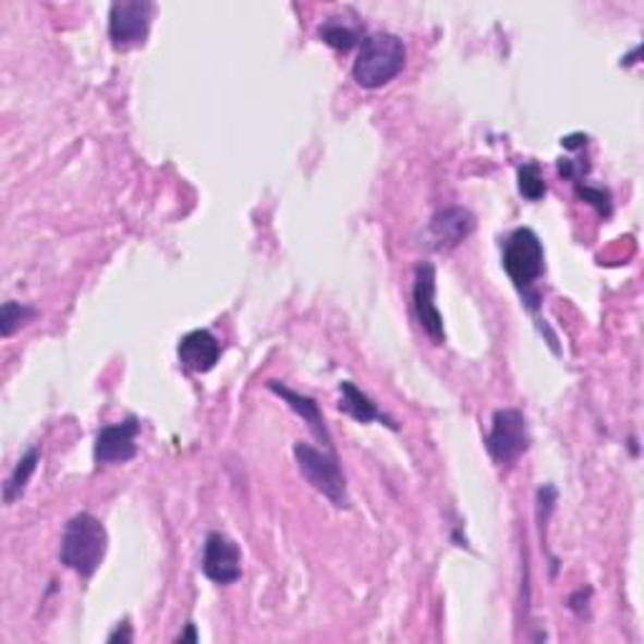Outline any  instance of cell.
I'll list each match as a JSON object with an SVG mask.
<instances>
[{"label": "cell", "mask_w": 644, "mask_h": 644, "mask_svg": "<svg viewBox=\"0 0 644 644\" xmlns=\"http://www.w3.org/2000/svg\"><path fill=\"white\" fill-rule=\"evenodd\" d=\"M34 317H38L36 307L8 300V303H3V309H0V336L11 338L15 330L23 328V325H28Z\"/></svg>", "instance_id": "obj_16"}, {"label": "cell", "mask_w": 644, "mask_h": 644, "mask_svg": "<svg viewBox=\"0 0 644 644\" xmlns=\"http://www.w3.org/2000/svg\"><path fill=\"white\" fill-rule=\"evenodd\" d=\"M340 411L345 415H350V418H355L357 423L380 421V423H386L390 430H398L396 423L390 421L388 415L373 403V398L365 396L353 380H342L340 382Z\"/></svg>", "instance_id": "obj_13"}, {"label": "cell", "mask_w": 644, "mask_h": 644, "mask_svg": "<svg viewBox=\"0 0 644 644\" xmlns=\"http://www.w3.org/2000/svg\"><path fill=\"white\" fill-rule=\"evenodd\" d=\"M295 461L303 478L317 494H323L332 507L348 509V484L342 476V469L332 451H320L309 443H295Z\"/></svg>", "instance_id": "obj_4"}, {"label": "cell", "mask_w": 644, "mask_h": 644, "mask_svg": "<svg viewBox=\"0 0 644 644\" xmlns=\"http://www.w3.org/2000/svg\"><path fill=\"white\" fill-rule=\"evenodd\" d=\"M320 38L336 51H350L361 44V28L348 26L345 19H328L320 26Z\"/></svg>", "instance_id": "obj_15"}, {"label": "cell", "mask_w": 644, "mask_h": 644, "mask_svg": "<svg viewBox=\"0 0 644 644\" xmlns=\"http://www.w3.org/2000/svg\"><path fill=\"white\" fill-rule=\"evenodd\" d=\"M476 219L469 209L463 207H448L430 219L428 224V244L438 252H448L469 238L474 232Z\"/></svg>", "instance_id": "obj_10"}, {"label": "cell", "mask_w": 644, "mask_h": 644, "mask_svg": "<svg viewBox=\"0 0 644 644\" xmlns=\"http://www.w3.org/2000/svg\"><path fill=\"white\" fill-rule=\"evenodd\" d=\"M519 192L528 202H539L546 194L542 167L536 161H526L524 167H519Z\"/></svg>", "instance_id": "obj_17"}, {"label": "cell", "mask_w": 644, "mask_h": 644, "mask_svg": "<svg viewBox=\"0 0 644 644\" xmlns=\"http://www.w3.org/2000/svg\"><path fill=\"white\" fill-rule=\"evenodd\" d=\"M136 436L138 421L126 418L113 426H104L96 436L94 461L96 466H113V463H126L136 455Z\"/></svg>", "instance_id": "obj_9"}, {"label": "cell", "mask_w": 644, "mask_h": 644, "mask_svg": "<svg viewBox=\"0 0 644 644\" xmlns=\"http://www.w3.org/2000/svg\"><path fill=\"white\" fill-rule=\"evenodd\" d=\"M132 640H134V632H132V627H129L126 622H124V624H119V627H117V632H111V634H109V642H111V644H117V642L129 644Z\"/></svg>", "instance_id": "obj_19"}, {"label": "cell", "mask_w": 644, "mask_h": 644, "mask_svg": "<svg viewBox=\"0 0 644 644\" xmlns=\"http://www.w3.org/2000/svg\"><path fill=\"white\" fill-rule=\"evenodd\" d=\"M503 270L511 277L513 288L521 292L528 309L539 307V295H536V282L546 272V255L539 234L528 227L511 232L509 240L503 242Z\"/></svg>", "instance_id": "obj_2"}, {"label": "cell", "mask_w": 644, "mask_h": 644, "mask_svg": "<svg viewBox=\"0 0 644 644\" xmlns=\"http://www.w3.org/2000/svg\"><path fill=\"white\" fill-rule=\"evenodd\" d=\"M197 642V630H194V624H186V632L184 634H179L177 637V642Z\"/></svg>", "instance_id": "obj_21"}, {"label": "cell", "mask_w": 644, "mask_h": 644, "mask_svg": "<svg viewBox=\"0 0 644 644\" xmlns=\"http://www.w3.org/2000/svg\"><path fill=\"white\" fill-rule=\"evenodd\" d=\"M177 353L184 370L209 373L217 365L219 355H222V348H219V340L209 330H192L179 340Z\"/></svg>", "instance_id": "obj_11"}, {"label": "cell", "mask_w": 644, "mask_h": 644, "mask_svg": "<svg viewBox=\"0 0 644 644\" xmlns=\"http://www.w3.org/2000/svg\"><path fill=\"white\" fill-rule=\"evenodd\" d=\"M576 194L584 202H590L602 217H611V194L602 186H576Z\"/></svg>", "instance_id": "obj_18"}, {"label": "cell", "mask_w": 644, "mask_h": 644, "mask_svg": "<svg viewBox=\"0 0 644 644\" xmlns=\"http://www.w3.org/2000/svg\"><path fill=\"white\" fill-rule=\"evenodd\" d=\"M586 142H590V138H586L584 134H572V136L561 138V146H564V149H569V151H574V149H584Z\"/></svg>", "instance_id": "obj_20"}, {"label": "cell", "mask_w": 644, "mask_h": 644, "mask_svg": "<svg viewBox=\"0 0 644 644\" xmlns=\"http://www.w3.org/2000/svg\"><path fill=\"white\" fill-rule=\"evenodd\" d=\"M38 463H40V451H38V448H31V451L26 455H23V459L19 463H15L13 474L8 476L5 486H3V501L5 503H15V501L21 499L23 491H26L31 476L36 474Z\"/></svg>", "instance_id": "obj_14"}, {"label": "cell", "mask_w": 644, "mask_h": 644, "mask_svg": "<svg viewBox=\"0 0 644 644\" xmlns=\"http://www.w3.org/2000/svg\"><path fill=\"white\" fill-rule=\"evenodd\" d=\"M109 549V534L99 519L81 511L66 524L61 542V564L78 576L92 579L99 572L101 561Z\"/></svg>", "instance_id": "obj_1"}, {"label": "cell", "mask_w": 644, "mask_h": 644, "mask_svg": "<svg viewBox=\"0 0 644 644\" xmlns=\"http://www.w3.org/2000/svg\"><path fill=\"white\" fill-rule=\"evenodd\" d=\"M157 5L149 0H117L109 11V38L117 51L144 46Z\"/></svg>", "instance_id": "obj_6"}, {"label": "cell", "mask_w": 644, "mask_h": 644, "mask_svg": "<svg viewBox=\"0 0 644 644\" xmlns=\"http://www.w3.org/2000/svg\"><path fill=\"white\" fill-rule=\"evenodd\" d=\"M405 66V46L393 34H373L361 44L353 63V78L361 88H380L393 81Z\"/></svg>", "instance_id": "obj_3"}, {"label": "cell", "mask_w": 644, "mask_h": 644, "mask_svg": "<svg viewBox=\"0 0 644 644\" xmlns=\"http://www.w3.org/2000/svg\"><path fill=\"white\" fill-rule=\"evenodd\" d=\"M413 307L415 317L423 332L436 342L443 345L446 330H443V317L438 313L436 305V267L430 263H423L415 267V284H413Z\"/></svg>", "instance_id": "obj_7"}, {"label": "cell", "mask_w": 644, "mask_h": 644, "mask_svg": "<svg viewBox=\"0 0 644 644\" xmlns=\"http://www.w3.org/2000/svg\"><path fill=\"white\" fill-rule=\"evenodd\" d=\"M532 446L526 415L519 408H501L494 413L491 430L486 438V451L499 466H513Z\"/></svg>", "instance_id": "obj_5"}, {"label": "cell", "mask_w": 644, "mask_h": 644, "mask_svg": "<svg viewBox=\"0 0 644 644\" xmlns=\"http://www.w3.org/2000/svg\"><path fill=\"white\" fill-rule=\"evenodd\" d=\"M267 388H270L275 396H280L282 401L288 403L292 408V411H295L300 415V418H303L307 423L309 430H313L317 441H320L325 448H328V451H332V436H330L328 426H325V418H323V413H320V403H317L315 398L297 393V390L282 386L280 380H270V382H267Z\"/></svg>", "instance_id": "obj_12"}, {"label": "cell", "mask_w": 644, "mask_h": 644, "mask_svg": "<svg viewBox=\"0 0 644 644\" xmlns=\"http://www.w3.org/2000/svg\"><path fill=\"white\" fill-rule=\"evenodd\" d=\"M202 572L215 584H234L242 576V551L230 536L211 532L204 542Z\"/></svg>", "instance_id": "obj_8"}]
</instances>
